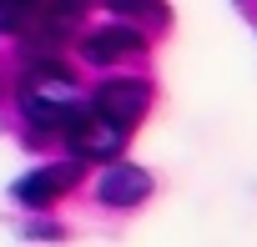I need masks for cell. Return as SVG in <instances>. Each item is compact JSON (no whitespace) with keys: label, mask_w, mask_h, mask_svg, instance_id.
Returning <instances> with one entry per match:
<instances>
[{"label":"cell","mask_w":257,"mask_h":247,"mask_svg":"<svg viewBox=\"0 0 257 247\" xmlns=\"http://www.w3.org/2000/svg\"><path fill=\"white\" fill-rule=\"evenodd\" d=\"M21 111L41 132H66L71 121L86 111V101H76V76L66 66H56V56H46L21 81Z\"/></svg>","instance_id":"obj_1"},{"label":"cell","mask_w":257,"mask_h":247,"mask_svg":"<svg viewBox=\"0 0 257 247\" xmlns=\"http://www.w3.org/2000/svg\"><path fill=\"white\" fill-rule=\"evenodd\" d=\"M61 137L71 142V152H76L81 162H116V157H121V147H126V132L116 127L111 116H101L91 101H86V111L71 121Z\"/></svg>","instance_id":"obj_2"},{"label":"cell","mask_w":257,"mask_h":247,"mask_svg":"<svg viewBox=\"0 0 257 247\" xmlns=\"http://www.w3.org/2000/svg\"><path fill=\"white\" fill-rule=\"evenodd\" d=\"M91 106H96L101 116H111L121 132H137L142 116H147V106H152V86H147V81H106Z\"/></svg>","instance_id":"obj_3"},{"label":"cell","mask_w":257,"mask_h":247,"mask_svg":"<svg viewBox=\"0 0 257 247\" xmlns=\"http://www.w3.org/2000/svg\"><path fill=\"white\" fill-rule=\"evenodd\" d=\"M96 197L106 207H137L152 197V177L142 167H106V177L96 182Z\"/></svg>","instance_id":"obj_4"},{"label":"cell","mask_w":257,"mask_h":247,"mask_svg":"<svg viewBox=\"0 0 257 247\" xmlns=\"http://www.w3.org/2000/svg\"><path fill=\"white\" fill-rule=\"evenodd\" d=\"M76 177H81L76 162H66V167H46V172H31V177L16 187V197H21L26 207H51L56 197H66V192L76 187Z\"/></svg>","instance_id":"obj_5"},{"label":"cell","mask_w":257,"mask_h":247,"mask_svg":"<svg viewBox=\"0 0 257 247\" xmlns=\"http://www.w3.org/2000/svg\"><path fill=\"white\" fill-rule=\"evenodd\" d=\"M86 61H121V56H142L147 51V36L142 31H132V26H111V31H96V36H86Z\"/></svg>","instance_id":"obj_6"},{"label":"cell","mask_w":257,"mask_h":247,"mask_svg":"<svg viewBox=\"0 0 257 247\" xmlns=\"http://www.w3.org/2000/svg\"><path fill=\"white\" fill-rule=\"evenodd\" d=\"M41 21V0H0V36H21Z\"/></svg>","instance_id":"obj_7"},{"label":"cell","mask_w":257,"mask_h":247,"mask_svg":"<svg viewBox=\"0 0 257 247\" xmlns=\"http://www.w3.org/2000/svg\"><path fill=\"white\" fill-rule=\"evenodd\" d=\"M106 11H116V16H162V0H106Z\"/></svg>","instance_id":"obj_8"}]
</instances>
